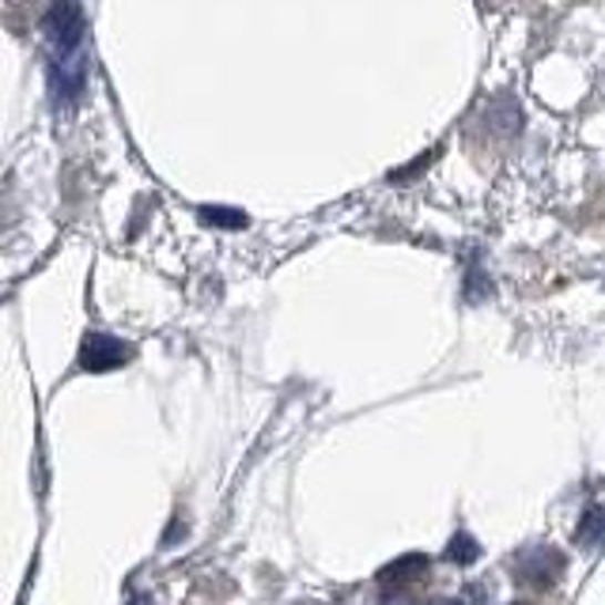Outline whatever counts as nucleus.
<instances>
[{
	"instance_id": "f257e3e1",
	"label": "nucleus",
	"mask_w": 605,
	"mask_h": 605,
	"mask_svg": "<svg viewBox=\"0 0 605 605\" xmlns=\"http://www.w3.org/2000/svg\"><path fill=\"white\" fill-rule=\"evenodd\" d=\"M45 42H50V91L53 103L76 106L88 84L84 53V8L76 0H53L45 16Z\"/></svg>"
},
{
	"instance_id": "f03ea898",
	"label": "nucleus",
	"mask_w": 605,
	"mask_h": 605,
	"mask_svg": "<svg viewBox=\"0 0 605 605\" xmlns=\"http://www.w3.org/2000/svg\"><path fill=\"white\" fill-rule=\"evenodd\" d=\"M125 360H130V348L106 334H91L84 348H80V368L84 371H114Z\"/></svg>"
},
{
	"instance_id": "7ed1b4c3",
	"label": "nucleus",
	"mask_w": 605,
	"mask_h": 605,
	"mask_svg": "<svg viewBox=\"0 0 605 605\" xmlns=\"http://www.w3.org/2000/svg\"><path fill=\"white\" fill-rule=\"evenodd\" d=\"M201 213H205V219H208V224H219V227H246V216L243 213H235V208H213V205H208V208H201Z\"/></svg>"
},
{
	"instance_id": "20e7f679",
	"label": "nucleus",
	"mask_w": 605,
	"mask_h": 605,
	"mask_svg": "<svg viewBox=\"0 0 605 605\" xmlns=\"http://www.w3.org/2000/svg\"><path fill=\"white\" fill-rule=\"evenodd\" d=\"M447 553H451V561L470 564V561H476V553H481V548L473 545V537H470V534H458V537L451 541V548H447Z\"/></svg>"
}]
</instances>
